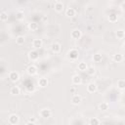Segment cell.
Listing matches in <instances>:
<instances>
[{"instance_id": "cell-1", "label": "cell", "mask_w": 125, "mask_h": 125, "mask_svg": "<svg viewBox=\"0 0 125 125\" xmlns=\"http://www.w3.org/2000/svg\"><path fill=\"white\" fill-rule=\"evenodd\" d=\"M66 55H67V58H68V59H70L71 61H75V60H77L78 57H79V52H78V50L72 48V49L68 50V52H67Z\"/></svg>"}, {"instance_id": "cell-2", "label": "cell", "mask_w": 125, "mask_h": 125, "mask_svg": "<svg viewBox=\"0 0 125 125\" xmlns=\"http://www.w3.org/2000/svg\"><path fill=\"white\" fill-rule=\"evenodd\" d=\"M8 122L11 125H16V124H18L20 122V116L18 114H16V113H12L8 117Z\"/></svg>"}, {"instance_id": "cell-3", "label": "cell", "mask_w": 125, "mask_h": 125, "mask_svg": "<svg viewBox=\"0 0 125 125\" xmlns=\"http://www.w3.org/2000/svg\"><path fill=\"white\" fill-rule=\"evenodd\" d=\"M70 37L74 40H78L82 37V31L79 29V28H74L71 30L70 32Z\"/></svg>"}, {"instance_id": "cell-4", "label": "cell", "mask_w": 125, "mask_h": 125, "mask_svg": "<svg viewBox=\"0 0 125 125\" xmlns=\"http://www.w3.org/2000/svg\"><path fill=\"white\" fill-rule=\"evenodd\" d=\"M39 115L42 117V118H50L52 116V111L50 108L48 107H44L42 109H40L39 111Z\"/></svg>"}, {"instance_id": "cell-5", "label": "cell", "mask_w": 125, "mask_h": 125, "mask_svg": "<svg viewBox=\"0 0 125 125\" xmlns=\"http://www.w3.org/2000/svg\"><path fill=\"white\" fill-rule=\"evenodd\" d=\"M38 72V69H37V66L34 65V64H30L27 66L26 68V73L29 75V76H34L36 75Z\"/></svg>"}, {"instance_id": "cell-6", "label": "cell", "mask_w": 125, "mask_h": 125, "mask_svg": "<svg viewBox=\"0 0 125 125\" xmlns=\"http://www.w3.org/2000/svg\"><path fill=\"white\" fill-rule=\"evenodd\" d=\"M9 79L12 81V82H14V83H16V82H18L19 80H20V74H19V72L18 71H10L9 72Z\"/></svg>"}, {"instance_id": "cell-7", "label": "cell", "mask_w": 125, "mask_h": 125, "mask_svg": "<svg viewBox=\"0 0 125 125\" xmlns=\"http://www.w3.org/2000/svg\"><path fill=\"white\" fill-rule=\"evenodd\" d=\"M27 56H28V59H29L30 61H32V62L37 61V60L39 59V53H38L36 50H31V51H29Z\"/></svg>"}, {"instance_id": "cell-8", "label": "cell", "mask_w": 125, "mask_h": 125, "mask_svg": "<svg viewBox=\"0 0 125 125\" xmlns=\"http://www.w3.org/2000/svg\"><path fill=\"white\" fill-rule=\"evenodd\" d=\"M63 8H64V5L62 1H56L54 3V9L57 13H61L63 11Z\"/></svg>"}, {"instance_id": "cell-9", "label": "cell", "mask_w": 125, "mask_h": 125, "mask_svg": "<svg viewBox=\"0 0 125 125\" xmlns=\"http://www.w3.org/2000/svg\"><path fill=\"white\" fill-rule=\"evenodd\" d=\"M51 50H52L53 53L59 54V53L62 51V45H61L59 42H54V43L51 45Z\"/></svg>"}, {"instance_id": "cell-10", "label": "cell", "mask_w": 125, "mask_h": 125, "mask_svg": "<svg viewBox=\"0 0 125 125\" xmlns=\"http://www.w3.org/2000/svg\"><path fill=\"white\" fill-rule=\"evenodd\" d=\"M70 102H71V104H74V105H78V104L82 102V98H81V96H80V95L75 94V95H73V96L71 97Z\"/></svg>"}, {"instance_id": "cell-11", "label": "cell", "mask_w": 125, "mask_h": 125, "mask_svg": "<svg viewBox=\"0 0 125 125\" xmlns=\"http://www.w3.org/2000/svg\"><path fill=\"white\" fill-rule=\"evenodd\" d=\"M87 91L89 92V93H96L97 91H98V86H97V84L96 83H94V82H90V83H88V85H87Z\"/></svg>"}, {"instance_id": "cell-12", "label": "cell", "mask_w": 125, "mask_h": 125, "mask_svg": "<svg viewBox=\"0 0 125 125\" xmlns=\"http://www.w3.org/2000/svg\"><path fill=\"white\" fill-rule=\"evenodd\" d=\"M42 46H43V41H42V39H39V38L33 39V41H32V47H33L34 49H40Z\"/></svg>"}, {"instance_id": "cell-13", "label": "cell", "mask_w": 125, "mask_h": 125, "mask_svg": "<svg viewBox=\"0 0 125 125\" xmlns=\"http://www.w3.org/2000/svg\"><path fill=\"white\" fill-rule=\"evenodd\" d=\"M71 82H72V84H74V85H80V84L82 83V78H81L80 75L74 74V75H72V77H71Z\"/></svg>"}, {"instance_id": "cell-14", "label": "cell", "mask_w": 125, "mask_h": 125, "mask_svg": "<svg viewBox=\"0 0 125 125\" xmlns=\"http://www.w3.org/2000/svg\"><path fill=\"white\" fill-rule=\"evenodd\" d=\"M49 84V80L46 78V77H40L38 79V86L41 87V88H45L47 87Z\"/></svg>"}, {"instance_id": "cell-15", "label": "cell", "mask_w": 125, "mask_h": 125, "mask_svg": "<svg viewBox=\"0 0 125 125\" xmlns=\"http://www.w3.org/2000/svg\"><path fill=\"white\" fill-rule=\"evenodd\" d=\"M75 15H76V10H75L74 8L69 7V8H67V9L65 10V16H66L67 18H73Z\"/></svg>"}, {"instance_id": "cell-16", "label": "cell", "mask_w": 125, "mask_h": 125, "mask_svg": "<svg viewBox=\"0 0 125 125\" xmlns=\"http://www.w3.org/2000/svg\"><path fill=\"white\" fill-rule=\"evenodd\" d=\"M109 107V104L107 102H102L99 104V109L101 111H106Z\"/></svg>"}, {"instance_id": "cell-17", "label": "cell", "mask_w": 125, "mask_h": 125, "mask_svg": "<svg viewBox=\"0 0 125 125\" xmlns=\"http://www.w3.org/2000/svg\"><path fill=\"white\" fill-rule=\"evenodd\" d=\"M112 59H113V61H114L115 62H121L124 58H123V55H122L121 53H115V54L113 55Z\"/></svg>"}, {"instance_id": "cell-18", "label": "cell", "mask_w": 125, "mask_h": 125, "mask_svg": "<svg viewBox=\"0 0 125 125\" xmlns=\"http://www.w3.org/2000/svg\"><path fill=\"white\" fill-rule=\"evenodd\" d=\"M28 28L31 31H36V30L39 29V24L36 21H31V22L28 23Z\"/></svg>"}, {"instance_id": "cell-19", "label": "cell", "mask_w": 125, "mask_h": 125, "mask_svg": "<svg viewBox=\"0 0 125 125\" xmlns=\"http://www.w3.org/2000/svg\"><path fill=\"white\" fill-rule=\"evenodd\" d=\"M21 93V89L19 86H12L10 89V94H12L13 96H17Z\"/></svg>"}, {"instance_id": "cell-20", "label": "cell", "mask_w": 125, "mask_h": 125, "mask_svg": "<svg viewBox=\"0 0 125 125\" xmlns=\"http://www.w3.org/2000/svg\"><path fill=\"white\" fill-rule=\"evenodd\" d=\"M107 20H108L109 22H112V23L113 22H116L118 21V16H117V14H114V13L109 14L108 17H107Z\"/></svg>"}, {"instance_id": "cell-21", "label": "cell", "mask_w": 125, "mask_h": 125, "mask_svg": "<svg viewBox=\"0 0 125 125\" xmlns=\"http://www.w3.org/2000/svg\"><path fill=\"white\" fill-rule=\"evenodd\" d=\"M77 67H78V69L80 71H87V69H88V65H87V63L85 62H80L78 63Z\"/></svg>"}, {"instance_id": "cell-22", "label": "cell", "mask_w": 125, "mask_h": 125, "mask_svg": "<svg viewBox=\"0 0 125 125\" xmlns=\"http://www.w3.org/2000/svg\"><path fill=\"white\" fill-rule=\"evenodd\" d=\"M115 36L117 39H123L125 37V31L123 29H117L115 32Z\"/></svg>"}, {"instance_id": "cell-23", "label": "cell", "mask_w": 125, "mask_h": 125, "mask_svg": "<svg viewBox=\"0 0 125 125\" xmlns=\"http://www.w3.org/2000/svg\"><path fill=\"white\" fill-rule=\"evenodd\" d=\"M116 86H117V88L120 89V90H125V80H124V79H119V80H117Z\"/></svg>"}, {"instance_id": "cell-24", "label": "cell", "mask_w": 125, "mask_h": 125, "mask_svg": "<svg viewBox=\"0 0 125 125\" xmlns=\"http://www.w3.org/2000/svg\"><path fill=\"white\" fill-rule=\"evenodd\" d=\"M24 42H25V38H24L23 35H19V36H17V38H16V43H17L18 45H23Z\"/></svg>"}, {"instance_id": "cell-25", "label": "cell", "mask_w": 125, "mask_h": 125, "mask_svg": "<svg viewBox=\"0 0 125 125\" xmlns=\"http://www.w3.org/2000/svg\"><path fill=\"white\" fill-rule=\"evenodd\" d=\"M102 60H103V56L101 54L97 53V54H94L93 55V61H94V62H101Z\"/></svg>"}, {"instance_id": "cell-26", "label": "cell", "mask_w": 125, "mask_h": 125, "mask_svg": "<svg viewBox=\"0 0 125 125\" xmlns=\"http://www.w3.org/2000/svg\"><path fill=\"white\" fill-rule=\"evenodd\" d=\"M89 125H100V119L98 117H91L89 119Z\"/></svg>"}, {"instance_id": "cell-27", "label": "cell", "mask_w": 125, "mask_h": 125, "mask_svg": "<svg viewBox=\"0 0 125 125\" xmlns=\"http://www.w3.org/2000/svg\"><path fill=\"white\" fill-rule=\"evenodd\" d=\"M16 19L18 21H22L24 19V13L22 11H18L16 13Z\"/></svg>"}, {"instance_id": "cell-28", "label": "cell", "mask_w": 125, "mask_h": 125, "mask_svg": "<svg viewBox=\"0 0 125 125\" xmlns=\"http://www.w3.org/2000/svg\"><path fill=\"white\" fill-rule=\"evenodd\" d=\"M0 21H8V13L5 11H2L0 13Z\"/></svg>"}, {"instance_id": "cell-29", "label": "cell", "mask_w": 125, "mask_h": 125, "mask_svg": "<svg viewBox=\"0 0 125 125\" xmlns=\"http://www.w3.org/2000/svg\"><path fill=\"white\" fill-rule=\"evenodd\" d=\"M87 73L89 74V75H94L95 73H96V68L94 67V66H88V69H87Z\"/></svg>"}, {"instance_id": "cell-30", "label": "cell", "mask_w": 125, "mask_h": 125, "mask_svg": "<svg viewBox=\"0 0 125 125\" xmlns=\"http://www.w3.org/2000/svg\"><path fill=\"white\" fill-rule=\"evenodd\" d=\"M120 9H121V11L125 12V1L121 2V4H120Z\"/></svg>"}, {"instance_id": "cell-31", "label": "cell", "mask_w": 125, "mask_h": 125, "mask_svg": "<svg viewBox=\"0 0 125 125\" xmlns=\"http://www.w3.org/2000/svg\"><path fill=\"white\" fill-rule=\"evenodd\" d=\"M28 121H30V122H36V117H34V116H31V117H29L28 118Z\"/></svg>"}, {"instance_id": "cell-32", "label": "cell", "mask_w": 125, "mask_h": 125, "mask_svg": "<svg viewBox=\"0 0 125 125\" xmlns=\"http://www.w3.org/2000/svg\"><path fill=\"white\" fill-rule=\"evenodd\" d=\"M47 21H48V17H47V16H43V17H42V21H43V22H46Z\"/></svg>"}, {"instance_id": "cell-33", "label": "cell", "mask_w": 125, "mask_h": 125, "mask_svg": "<svg viewBox=\"0 0 125 125\" xmlns=\"http://www.w3.org/2000/svg\"><path fill=\"white\" fill-rule=\"evenodd\" d=\"M25 125H36L34 122H30V121H27L26 123H25Z\"/></svg>"}, {"instance_id": "cell-34", "label": "cell", "mask_w": 125, "mask_h": 125, "mask_svg": "<svg viewBox=\"0 0 125 125\" xmlns=\"http://www.w3.org/2000/svg\"><path fill=\"white\" fill-rule=\"evenodd\" d=\"M74 91H75V90H74V88H71V89H70V92H71L72 94L74 93Z\"/></svg>"}, {"instance_id": "cell-35", "label": "cell", "mask_w": 125, "mask_h": 125, "mask_svg": "<svg viewBox=\"0 0 125 125\" xmlns=\"http://www.w3.org/2000/svg\"><path fill=\"white\" fill-rule=\"evenodd\" d=\"M123 48H124V49H125V42H124V43H123Z\"/></svg>"}]
</instances>
